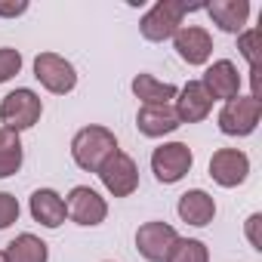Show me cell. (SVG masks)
<instances>
[{
  "mask_svg": "<svg viewBox=\"0 0 262 262\" xmlns=\"http://www.w3.org/2000/svg\"><path fill=\"white\" fill-rule=\"evenodd\" d=\"M117 151V139L105 126H83L80 133L71 139V158L80 170L99 173V167Z\"/></svg>",
  "mask_w": 262,
  "mask_h": 262,
  "instance_id": "1",
  "label": "cell"
},
{
  "mask_svg": "<svg viewBox=\"0 0 262 262\" xmlns=\"http://www.w3.org/2000/svg\"><path fill=\"white\" fill-rule=\"evenodd\" d=\"M188 10H194V7L182 4V0H161V4H155V7L142 16V22H139L142 37H145V40H155V43H161V40H167V37H176V31H179V25H182V16H185Z\"/></svg>",
  "mask_w": 262,
  "mask_h": 262,
  "instance_id": "2",
  "label": "cell"
},
{
  "mask_svg": "<svg viewBox=\"0 0 262 262\" xmlns=\"http://www.w3.org/2000/svg\"><path fill=\"white\" fill-rule=\"evenodd\" d=\"M262 105L253 96H234L222 105L219 111V129L225 136H250L259 123Z\"/></svg>",
  "mask_w": 262,
  "mask_h": 262,
  "instance_id": "3",
  "label": "cell"
},
{
  "mask_svg": "<svg viewBox=\"0 0 262 262\" xmlns=\"http://www.w3.org/2000/svg\"><path fill=\"white\" fill-rule=\"evenodd\" d=\"M40 96L31 93V90H13L10 96H4L0 102V120L7 123V129L19 133V129H28L40 120Z\"/></svg>",
  "mask_w": 262,
  "mask_h": 262,
  "instance_id": "4",
  "label": "cell"
},
{
  "mask_svg": "<svg viewBox=\"0 0 262 262\" xmlns=\"http://www.w3.org/2000/svg\"><path fill=\"white\" fill-rule=\"evenodd\" d=\"M99 179H102V185L114 194V198H129L136 188H139V167H136V161L129 158V155H123L120 148L99 167Z\"/></svg>",
  "mask_w": 262,
  "mask_h": 262,
  "instance_id": "5",
  "label": "cell"
},
{
  "mask_svg": "<svg viewBox=\"0 0 262 262\" xmlns=\"http://www.w3.org/2000/svg\"><path fill=\"white\" fill-rule=\"evenodd\" d=\"M191 164H194V155L185 142H167V145L155 148V155H151V170H155L158 182H164V185L179 182L191 170Z\"/></svg>",
  "mask_w": 262,
  "mask_h": 262,
  "instance_id": "6",
  "label": "cell"
},
{
  "mask_svg": "<svg viewBox=\"0 0 262 262\" xmlns=\"http://www.w3.org/2000/svg\"><path fill=\"white\" fill-rule=\"evenodd\" d=\"M34 77L56 96H65L74 90L77 83V74H74V65L56 53H40L34 59Z\"/></svg>",
  "mask_w": 262,
  "mask_h": 262,
  "instance_id": "7",
  "label": "cell"
},
{
  "mask_svg": "<svg viewBox=\"0 0 262 262\" xmlns=\"http://www.w3.org/2000/svg\"><path fill=\"white\" fill-rule=\"evenodd\" d=\"M176 241H179V234H176V228L167 225V222H145V225L136 231V250H139L148 262H164Z\"/></svg>",
  "mask_w": 262,
  "mask_h": 262,
  "instance_id": "8",
  "label": "cell"
},
{
  "mask_svg": "<svg viewBox=\"0 0 262 262\" xmlns=\"http://www.w3.org/2000/svg\"><path fill=\"white\" fill-rule=\"evenodd\" d=\"M65 207H68V216H71L77 225H99V222H105V216H108V204H105V198H99L90 185H77V188H71Z\"/></svg>",
  "mask_w": 262,
  "mask_h": 262,
  "instance_id": "9",
  "label": "cell"
},
{
  "mask_svg": "<svg viewBox=\"0 0 262 262\" xmlns=\"http://www.w3.org/2000/svg\"><path fill=\"white\" fill-rule=\"evenodd\" d=\"M250 173V161L244 151L237 148H219L213 158H210V176L222 185V188H234L247 179Z\"/></svg>",
  "mask_w": 262,
  "mask_h": 262,
  "instance_id": "10",
  "label": "cell"
},
{
  "mask_svg": "<svg viewBox=\"0 0 262 262\" xmlns=\"http://www.w3.org/2000/svg\"><path fill=\"white\" fill-rule=\"evenodd\" d=\"M204 90L210 93V99H234L237 93H241V74H237V68H234V62H228V59H219V62H213L210 68H207V74H204Z\"/></svg>",
  "mask_w": 262,
  "mask_h": 262,
  "instance_id": "11",
  "label": "cell"
},
{
  "mask_svg": "<svg viewBox=\"0 0 262 262\" xmlns=\"http://www.w3.org/2000/svg\"><path fill=\"white\" fill-rule=\"evenodd\" d=\"M210 108H213V99H210V93L204 90V83H201V80H188V83L182 86V93H179L173 111H176L179 123H198V120H204V117L210 114Z\"/></svg>",
  "mask_w": 262,
  "mask_h": 262,
  "instance_id": "12",
  "label": "cell"
},
{
  "mask_svg": "<svg viewBox=\"0 0 262 262\" xmlns=\"http://www.w3.org/2000/svg\"><path fill=\"white\" fill-rule=\"evenodd\" d=\"M176 53H179V59L188 62V65H204V62L210 59V53H213V37H210V31H204V28H198V25L179 28V31H176Z\"/></svg>",
  "mask_w": 262,
  "mask_h": 262,
  "instance_id": "13",
  "label": "cell"
},
{
  "mask_svg": "<svg viewBox=\"0 0 262 262\" xmlns=\"http://www.w3.org/2000/svg\"><path fill=\"white\" fill-rule=\"evenodd\" d=\"M136 126H139V133L145 136H167L173 133V129L179 126V117L170 105H142L139 114H136Z\"/></svg>",
  "mask_w": 262,
  "mask_h": 262,
  "instance_id": "14",
  "label": "cell"
},
{
  "mask_svg": "<svg viewBox=\"0 0 262 262\" xmlns=\"http://www.w3.org/2000/svg\"><path fill=\"white\" fill-rule=\"evenodd\" d=\"M31 216L47 228H59L65 222V216H68V207L53 188H37L31 194Z\"/></svg>",
  "mask_w": 262,
  "mask_h": 262,
  "instance_id": "15",
  "label": "cell"
},
{
  "mask_svg": "<svg viewBox=\"0 0 262 262\" xmlns=\"http://www.w3.org/2000/svg\"><path fill=\"white\" fill-rule=\"evenodd\" d=\"M207 13L222 31L241 34L244 25H247V16H250V4L247 0H213V4L207 7Z\"/></svg>",
  "mask_w": 262,
  "mask_h": 262,
  "instance_id": "16",
  "label": "cell"
},
{
  "mask_svg": "<svg viewBox=\"0 0 262 262\" xmlns=\"http://www.w3.org/2000/svg\"><path fill=\"white\" fill-rule=\"evenodd\" d=\"M216 216V201L201 191V188H191L179 198V219L188 222V225H210Z\"/></svg>",
  "mask_w": 262,
  "mask_h": 262,
  "instance_id": "17",
  "label": "cell"
},
{
  "mask_svg": "<svg viewBox=\"0 0 262 262\" xmlns=\"http://www.w3.org/2000/svg\"><path fill=\"white\" fill-rule=\"evenodd\" d=\"M133 93L145 105H167L170 99H176V86L173 83H164V80H158L151 74H136L133 77Z\"/></svg>",
  "mask_w": 262,
  "mask_h": 262,
  "instance_id": "18",
  "label": "cell"
},
{
  "mask_svg": "<svg viewBox=\"0 0 262 262\" xmlns=\"http://www.w3.org/2000/svg\"><path fill=\"white\" fill-rule=\"evenodd\" d=\"M19 167H22V139L13 129L0 126V179L19 173Z\"/></svg>",
  "mask_w": 262,
  "mask_h": 262,
  "instance_id": "19",
  "label": "cell"
},
{
  "mask_svg": "<svg viewBox=\"0 0 262 262\" xmlns=\"http://www.w3.org/2000/svg\"><path fill=\"white\" fill-rule=\"evenodd\" d=\"M7 259L10 262H47V244L25 231L7 244Z\"/></svg>",
  "mask_w": 262,
  "mask_h": 262,
  "instance_id": "20",
  "label": "cell"
},
{
  "mask_svg": "<svg viewBox=\"0 0 262 262\" xmlns=\"http://www.w3.org/2000/svg\"><path fill=\"white\" fill-rule=\"evenodd\" d=\"M167 262H210V250L198 237H179L167 253Z\"/></svg>",
  "mask_w": 262,
  "mask_h": 262,
  "instance_id": "21",
  "label": "cell"
},
{
  "mask_svg": "<svg viewBox=\"0 0 262 262\" xmlns=\"http://www.w3.org/2000/svg\"><path fill=\"white\" fill-rule=\"evenodd\" d=\"M19 68H22V56H19V50H10V47L0 50V83H7L13 74H19Z\"/></svg>",
  "mask_w": 262,
  "mask_h": 262,
  "instance_id": "22",
  "label": "cell"
},
{
  "mask_svg": "<svg viewBox=\"0 0 262 262\" xmlns=\"http://www.w3.org/2000/svg\"><path fill=\"white\" fill-rule=\"evenodd\" d=\"M19 219V201L10 191H0V228H10Z\"/></svg>",
  "mask_w": 262,
  "mask_h": 262,
  "instance_id": "23",
  "label": "cell"
},
{
  "mask_svg": "<svg viewBox=\"0 0 262 262\" xmlns=\"http://www.w3.org/2000/svg\"><path fill=\"white\" fill-rule=\"evenodd\" d=\"M256 40H259V31H247V34H241V53H244V59L250 62V71H253V90H256Z\"/></svg>",
  "mask_w": 262,
  "mask_h": 262,
  "instance_id": "24",
  "label": "cell"
},
{
  "mask_svg": "<svg viewBox=\"0 0 262 262\" xmlns=\"http://www.w3.org/2000/svg\"><path fill=\"white\" fill-rule=\"evenodd\" d=\"M259 222H262L259 213H253V216L247 219V237H250V244H253L256 250H262V241H259Z\"/></svg>",
  "mask_w": 262,
  "mask_h": 262,
  "instance_id": "25",
  "label": "cell"
},
{
  "mask_svg": "<svg viewBox=\"0 0 262 262\" xmlns=\"http://www.w3.org/2000/svg\"><path fill=\"white\" fill-rule=\"evenodd\" d=\"M25 10H28L25 0H10V4H7V0H0V16H22Z\"/></svg>",
  "mask_w": 262,
  "mask_h": 262,
  "instance_id": "26",
  "label": "cell"
},
{
  "mask_svg": "<svg viewBox=\"0 0 262 262\" xmlns=\"http://www.w3.org/2000/svg\"><path fill=\"white\" fill-rule=\"evenodd\" d=\"M0 262H10V259H7V253H4V250H0Z\"/></svg>",
  "mask_w": 262,
  "mask_h": 262,
  "instance_id": "27",
  "label": "cell"
}]
</instances>
